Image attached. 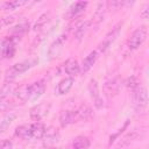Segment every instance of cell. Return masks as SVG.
Wrapping results in <instances>:
<instances>
[{
  "label": "cell",
  "mask_w": 149,
  "mask_h": 149,
  "mask_svg": "<svg viewBox=\"0 0 149 149\" xmlns=\"http://www.w3.org/2000/svg\"><path fill=\"white\" fill-rule=\"evenodd\" d=\"M126 86L128 87V88H130V90H135L136 87H139L140 86V83H139V80H137V78L135 77V76H130V77H128L127 79H126Z\"/></svg>",
  "instance_id": "29"
},
{
  "label": "cell",
  "mask_w": 149,
  "mask_h": 149,
  "mask_svg": "<svg viewBox=\"0 0 149 149\" xmlns=\"http://www.w3.org/2000/svg\"><path fill=\"white\" fill-rule=\"evenodd\" d=\"M15 119H16V114L14 112H9L2 118V120L0 121V135L8 130V128L10 127V125Z\"/></svg>",
  "instance_id": "21"
},
{
  "label": "cell",
  "mask_w": 149,
  "mask_h": 149,
  "mask_svg": "<svg viewBox=\"0 0 149 149\" xmlns=\"http://www.w3.org/2000/svg\"><path fill=\"white\" fill-rule=\"evenodd\" d=\"M73 83H74L73 77H65V78H63L58 83V85H57V93L61 94V95L69 93V91L73 86Z\"/></svg>",
  "instance_id": "17"
},
{
  "label": "cell",
  "mask_w": 149,
  "mask_h": 149,
  "mask_svg": "<svg viewBox=\"0 0 149 149\" xmlns=\"http://www.w3.org/2000/svg\"><path fill=\"white\" fill-rule=\"evenodd\" d=\"M147 34H148V30H147L146 26H141V27L136 28L133 31V34L130 35L129 40H128V48H129V50H136L146 41Z\"/></svg>",
  "instance_id": "4"
},
{
  "label": "cell",
  "mask_w": 149,
  "mask_h": 149,
  "mask_svg": "<svg viewBox=\"0 0 149 149\" xmlns=\"http://www.w3.org/2000/svg\"><path fill=\"white\" fill-rule=\"evenodd\" d=\"M121 27H122V22H119V23H116L107 34H106V36H105V38L101 41V43L98 45V52H105L111 45H112V43L116 40V37L119 36V34H120V31H121Z\"/></svg>",
  "instance_id": "3"
},
{
  "label": "cell",
  "mask_w": 149,
  "mask_h": 149,
  "mask_svg": "<svg viewBox=\"0 0 149 149\" xmlns=\"http://www.w3.org/2000/svg\"><path fill=\"white\" fill-rule=\"evenodd\" d=\"M63 71L68 74H70V77L77 76L80 72V65L78 63L77 59L74 58H69L64 64H63Z\"/></svg>",
  "instance_id": "13"
},
{
  "label": "cell",
  "mask_w": 149,
  "mask_h": 149,
  "mask_svg": "<svg viewBox=\"0 0 149 149\" xmlns=\"http://www.w3.org/2000/svg\"><path fill=\"white\" fill-rule=\"evenodd\" d=\"M36 63H37V59H28V61H23V62L14 64L12 68H9L6 71V76H5L6 83L13 81L14 78H16L19 74H21V73L26 72L27 70H29L30 68H33Z\"/></svg>",
  "instance_id": "1"
},
{
  "label": "cell",
  "mask_w": 149,
  "mask_h": 149,
  "mask_svg": "<svg viewBox=\"0 0 149 149\" xmlns=\"http://www.w3.org/2000/svg\"><path fill=\"white\" fill-rule=\"evenodd\" d=\"M77 114L76 109H63L59 113V123L62 127L70 126L74 122H77Z\"/></svg>",
  "instance_id": "9"
},
{
  "label": "cell",
  "mask_w": 149,
  "mask_h": 149,
  "mask_svg": "<svg viewBox=\"0 0 149 149\" xmlns=\"http://www.w3.org/2000/svg\"><path fill=\"white\" fill-rule=\"evenodd\" d=\"M133 105L136 111H143L148 105V93L144 86H139L133 90Z\"/></svg>",
  "instance_id": "2"
},
{
  "label": "cell",
  "mask_w": 149,
  "mask_h": 149,
  "mask_svg": "<svg viewBox=\"0 0 149 149\" xmlns=\"http://www.w3.org/2000/svg\"><path fill=\"white\" fill-rule=\"evenodd\" d=\"M98 57H99V52H98L97 50L91 51V52L83 59V62H81V64H80V72H81V73H86L87 71H90V70L92 69V66L95 64Z\"/></svg>",
  "instance_id": "11"
},
{
  "label": "cell",
  "mask_w": 149,
  "mask_h": 149,
  "mask_svg": "<svg viewBox=\"0 0 149 149\" xmlns=\"http://www.w3.org/2000/svg\"><path fill=\"white\" fill-rule=\"evenodd\" d=\"M15 88H16V86H15L14 83H12V81L3 84V85L0 87V102L3 101L10 93H14Z\"/></svg>",
  "instance_id": "24"
},
{
  "label": "cell",
  "mask_w": 149,
  "mask_h": 149,
  "mask_svg": "<svg viewBox=\"0 0 149 149\" xmlns=\"http://www.w3.org/2000/svg\"><path fill=\"white\" fill-rule=\"evenodd\" d=\"M76 114H77L78 121H86L92 116V108L90 106L83 104L76 109Z\"/></svg>",
  "instance_id": "20"
},
{
  "label": "cell",
  "mask_w": 149,
  "mask_h": 149,
  "mask_svg": "<svg viewBox=\"0 0 149 149\" xmlns=\"http://www.w3.org/2000/svg\"><path fill=\"white\" fill-rule=\"evenodd\" d=\"M45 126L41 122L30 123V140H42L45 134Z\"/></svg>",
  "instance_id": "16"
},
{
  "label": "cell",
  "mask_w": 149,
  "mask_h": 149,
  "mask_svg": "<svg viewBox=\"0 0 149 149\" xmlns=\"http://www.w3.org/2000/svg\"><path fill=\"white\" fill-rule=\"evenodd\" d=\"M29 28H30L29 23H27V22L20 23V24H17V26H15V27H13V28L10 29V34H13L14 37H19L20 35L27 33V31L29 30Z\"/></svg>",
  "instance_id": "28"
},
{
  "label": "cell",
  "mask_w": 149,
  "mask_h": 149,
  "mask_svg": "<svg viewBox=\"0 0 149 149\" xmlns=\"http://www.w3.org/2000/svg\"><path fill=\"white\" fill-rule=\"evenodd\" d=\"M120 85L121 84H120V80H119L118 76L111 77L105 83V91L108 95H115V94H118V92L120 90Z\"/></svg>",
  "instance_id": "15"
},
{
  "label": "cell",
  "mask_w": 149,
  "mask_h": 149,
  "mask_svg": "<svg viewBox=\"0 0 149 149\" xmlns=\"http://www.w3.org/2000/svg\"><path fill=\"white\" fill-rule=\"evenodd\" d=\"M49 20H50V13H43V14L37 19V21L35 22L33 29H34L35 31H40L42 28H44V26L49 22Z\"/></svg>",
  "instance_id": "27"
},
{
  "label": "cell",
  "mask_w": 149,
  "mask_h": 149,
  "mask_svg": "<svg viewBox=\"0 0 149 149\" xmlns=\"http://www.w3.org/2000/svg\"><path fill=\"white\" fill-rule=\"evenodd\" d=\"M143 132H144V130H143L142 128H134V129L129 130L127 134H125V135L118 141V143H116V146H115V149H123V148L128 147L132 142H134L135 140H137L139 137H141L142 134H143Z\"/></svg>",
  "instance_id": "5"
},
{
  "label": "cell",
  "mask_w": 149,
  "mask_h": 149,
  "mask_svg": "<svg viewBox=\"0 0 149 149\" xmlns=\"http://www.w3.org/2000/svg\"><path fill=\"white\" fill-rule=\"evenodd\" d=\"M48 111H49V105L47 104H38L36 106H34L31 109H30V118L33 121L35 122H38L41 119H43L47 114H48Z\"/></svg>",
  "instance_id": "12"
},
{
  "label": "cell",
  "mask_w": 149,
  "mask_h": 149,
  "mask_svg": "<svg viewBox=\"0 0 149 149\" xmlns=\"http://www.w3.org/2000/svg\"><path fill=\"white\" fill-rule=\"evenodd\" d=\"M90 24H91V21H80L76 26V28L73 29V36H74V38L78 40V41H80L84 37V35L86 34V31L88 30Z\"/></svg>",
  "instance_id": "18"
},
{
  "label": "cell",
  "mask_w": 149,
  "mask_h": 149,
  "mask_svg": "<svg viewBox=\"0 0 149 149\" xmlns=\"http://www.w3.org/2000/svg\"><path fill=\"white\" fill-rule=\"evenodd\" d=\"M13 148V142L9 139H5L0 141V149H12Z\"/></svg>",
  "instance_id": "31"
},
{
  "label": "cell",
  "mask_w": 149,
  "mask_h": 149,
  "mask_svg": "<svg viewBox=\"0 0 149 149\" xmlns=\"http://www.w3.org/2000/svg\"><path fill=\"white\" fill-rule=\"evenodd\" d=\"M15 136L22 140H30V123L21 125L15 129Z\"/></svg>",
  "instance_id": "23"
},
{
  "label": "cell",
  "mask_w": 149,
  "mask_h": 149,
  "mask_svg": "<svg viewBox=\"0 0 149 149\" xmlns=\"http://www.w3.org/2000/svg\"><path fill=\"white\" fill-rule=\"evenodd\" d=\"M15 21V17L14 16H3V17H0V30L3 29L6 26H9L12 24L13 22Z\"/></svg>",
  "instance_id": "30"
},
{
  "label": "cell",
  "mask_w": 149,
  "mask_h": 149,
  "mask_svg": "<svg viewBox=\"0 0 149 149\" xmlns=\"http://www.w3.org/2000/svg\"><path fill=\"white\" fill-rule=\"evenodd\" d=\"M15 52L14 47V38H3L0 41V59L2 58H10Z\"/></svg>",
  "instance_id": "7"
},
{
  "label": "cell",
  "mask_w": 149,
  "mask_h": 149,
  "mask_svg": "<svg viewBox=\"0 0 149 149\" xmlns=\"http://www.w3.org/2000/svg\"><path fill=\"white\" fill-rule=\"evenodd\" d=\"M66 42V35H61L58 36L49 47V50H48V55L50 58H56L61 51L63 50V47Z\"/></svg>",
  "instance_id": "8"
},
{
  "label": "cell",
  "mask_w": 149,
  "mask_h": 149,
  "mask_svg": "<svg viewBox=\"0 0 149 149\" xmlns=\"http://www.w3.org/2000/svg\"><path fill=\"white\" fill-rule=\"evenodd\" d=\"M148 8H149V5L147 3L144 7H143V9H142V12H141V17L142 19H144V20H147L148 19Z\"/></svg>",
  "instance_id": "32"
},
{
  "label": "cell",
  "mask_w": 149,
  "mask_h": 149,
  "mask_svg": "<svg viewBox=\"0 0 149 149\" xmlns=\"http://www.w3.org/2000/svg\"><path fill=\"white\" fill-rule=\"evenodd\" d=\"M28 91H29V99H37L44 93L45 84L43 80L34 81L28 85Z\"/></svg>",
  "instance_id": "10"
},
{
  "label": "cell",
  "mask_w": 149,
  "mask_h": 149,
  "mask_svg": "<svg viewBox=\"0 0 149 149\" xmlns=\"http://www.w3.org/2000/svg\"><path fill=\"white\" fill-rule=\"evenodd\" d=\"M87 6V2L86 1H77L74 3H72L69 9H68V13H66V17L68 19H76L78 17V15L84 12V9L86 8Z\"/></svg>",
  "instance_id": "14"
},
{
  "label": "cell",
  "mask_w": 149,
  "mask_h": 149,
  "mask_svg": "<svg viewBox=\"0 0 149 149\" xmlns=\"http://www.w3.org/2000/svg\"><path fill=\"white\" fill-rule=\"evenodd\" d=\"M88 92L91 98L93 99V104L95 106L97 109H100L104 107V100L100 95V91H99V85L98 81L95 79H91L88 83Z\"/></svg>",
  "instance_id": "6"
},
{
  "label": "cell",
  "mask_w": 149,
  "mask_h": 149,
  "mask_svg": "<svg viewBox=\"0 0 149 149\" xmlns=\"http://www.w3.org/2000/svg\"><path fill=\"white\" fill-rule=\"evenodd\" d=\"M27 1H19V0H13V1H6V2H2L0 5V8L2 10H14V9H17L19 7L26 5Z\"/></svg>",
  "instance_id": "26"
},
{
  "label": "cell",
  "mask_w": 149,
  "mask_h": 149,
  "mask_svg": "<svg viewBox=\"0 0 149 149\" xmlns=\"http://www.w3.org/2000/svg\"><path fill=\"white\" fill-rule=\"evenodd\" d=\"M107 7H106V2H100L94 12V15H93V22L95 23H99L104 20V16H105V12H106Z\"/></svg>",
  "instance_id": "25"
},
{
  "label": "cell",
  "mask_w": 149,
  "mask_h": 149,
  "mask_svg": "<svg viewBox=\"0 0 149 149\" xmlns=\"http://www.w3.org/2000/svg\"><path fill=\"white\" fill-rule=\"evenodd\" d=\"M43 141H44V146H52L55 144L58 139H59V133L57 129L51 128L50 130H45V134L43 136Z\"/></svg>",
  "instance_id": "22"
},
{
  "label": "cell",
  "mask_w": 149,
  "mask_h": 149,
  "mask_svg": "<svg viewBox=\"0 0 149 149\" xmlns=\"http://www.w3.org/2000/svg\"><path fill=\"white\" fill-rule=\"evenodd\" d=\"M90 144H91V141H90V139L87 136L78 135V136H76L73 139L71 148L72 149H88Z\"/></svg>",
  "instance_id": "19"
}]
</instances>
